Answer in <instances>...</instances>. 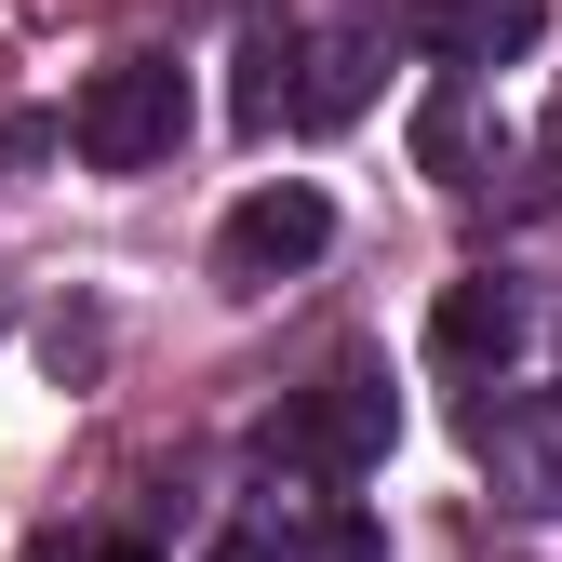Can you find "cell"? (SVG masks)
<instances>
[{
    "mask_svg": "<svg viewBox=\"0 0 562 562\" xmlns=\"http://www.w3.org/2000/svg\"><path fill=\"white\" fill-rule=\"evenodd\" d=\"M389 429H402V402H389V375H362V362L322 375L295 415H268V442L295 456V469H322V482H362V469L389 456Z\"/></svg>",
    "mask_w": 562,
    "mask_h": 562,
    "instance_id": "2",
    "label": "cell"
},
{
    "mask_svg": "<svg viewBox=\"0 0 562 562\" xmlns=\"http://www.w3.org/2000/svg\"><path fill=\"white\" fill-rule=\"evenodd\" d=\"M215 562H281V536H268V522H255V536H228V549H215Z\"/></svg>",
    "mask_w": 562,
    "mask_h": 562,
    "instance_id": "8",
    "label": "cell"
},
{
    "mask_svg": "<svg viewBox=\"0 0 562 562\" xmlns=\"http://www.w3.org/2000/svg\"><path fill=\"white\" fill-rule=\"evenodd\" d=\"M469 456L509 509H562V389H482L469 402Z\"/></svg>",
    "mask_w": 562,
    "mask_h": 562,
    "instance_id": "3",
    "label": "cell"
},
{
    "mask_svg": "<svg viewBox=\"0 0 562 562\" xmlns=\"http://www.w3.org/2000/svg\"><path fill=\"white\" fill-rule=\"evenodd\" d=\"M281 121H308V27L255 14L241 27V134H281Z\"/></svg>",
    "mask_w": 562,
    "mask_h": 562,
    "instance_id": "7",
    "label": "cell"
},
{
    "mask_svg": "<svg viewBox=\"0 0 562 562\" xmlns=\"http://www.w3.org/2000/svg\"><path fill=\"white\" fill-rule=\"evenodd\" d=\"M67 134H81L94 175H148V161H175V148H188V67H175V54H121V67H94V94L67 108Z\"/></svg>",
    "mask_w": 562,
    "mask_h": 562,
    "instance_id": "1",
    "label": "cell"
},
{
    "mask_svg": "<svg viewBox=\"0 0 562 562\" xmlns=\"http://www.w3.org/2000/svg\"><path fill=\"white\" fill-rule=\"evenodd\" d=\"M322 241H335V201L281 175V188H255L241 215L215 228V268H228V281H281V268H308Z\"/></svg>",
    "mask_w": 562,
    "mask_h": 562,
    "instance_id": "4",
    "label": "cell"
},
{
    "mask_svg": "<svg viewBox=\"0 0 562 562\" xmlns=\"http://www.w3.org/2000/svg\"><path fill=\"white\" fill-rule=\"evenodd\" d=\"M108 562H148V549H108Z\"/></svg>",
    "mask_w": 562,
    "mask_h": 562,
    "instance_id": "9",
    "label": "cell"
},
{
    "mask_svg": "<svg viewBox=\"0 0 562 562\" xmlns=\"http://www.w3.org/2000/svg\"><path fill=\"white\" fill-rule=\"evenodd\" d=\"M536 27H549V0H429V67L442 81H482V67H522L536 54Z\"/></svg>",
    "mask_w": 562,
    "mask_h": 562,
    "instance_id": "5",
    "label": "cell"
},
{
    "mask_svg": "<svg viewBox=\"0 0 562 562\" xmlns=\"http://www.w3.org/2000/svg\"><path fill=\"white\" fill-rule=\"evenodd\" d=\"M429 348H442L456 375H496L509 348H522V295H509L496 268H482V281H442V308H429Z\"/></svg>",
    "mask_w": 562,
    "mask_h": 562,
    "instance_id": "6",
    "label": "cell"
}]
</instances>
